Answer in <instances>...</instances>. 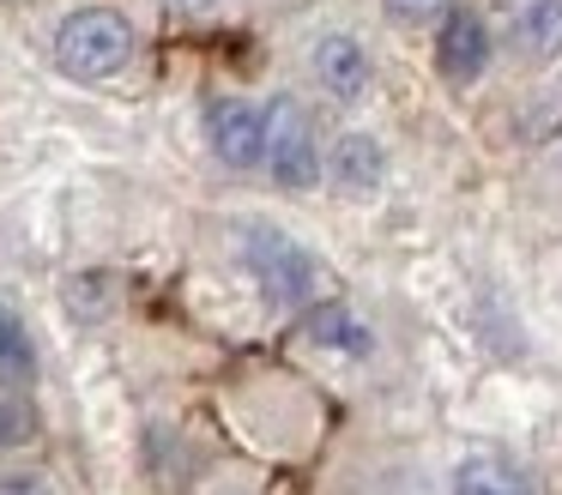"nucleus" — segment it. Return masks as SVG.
Here are the masks:
<instances>
[{
    "label": "nucleus",
    "instance_id": "13",
    "mask_svg": "<svg viewBox=\"0 0 562 495\" xmlns=\"http://www.w3.org/2000/svg\"><path fill=\"white\" fill-rule=\"evenodd\" d=\"M381 7L400 24H424V19H436V12H448V0H381Z\"/></svg>",
    "mask_w": 562,
    "mask_h": 495
},
{
    "label": "nucleus",
    "instance_id": "14",
    "mask_svg": "<svg viewBox=\"0 0 562 495\" xmlns=\"http://www.w3.org/2000/svg\"><path fill=\"white\" fill-rule=\"evenodd\" d=\"M0 495H55L43 471H0Z\"/></svg>",
    "mask_w": 562,
    "mask_h": 495
},
{
    "label": "nucleus",
    "instance_id": "3",
    "mask_svg": "<svg viewBox=\"0 0 562 495\" xmlns=\"http://www.w3.org/2000/svg\"><path fill=\"white\" fill-rule=\"evenodd\" d=\"M260 115H267V157H260V169H272V181L291 193L315 188L321 139H315V121L303 115V103L296 97H272V109H260Z\"/></svg>",
    "mask_w": 562,
    "mask_h": 495
},
{
    "label": "nucleus",
    "instance_id": "10",
    "mask_svg": "<svg viewBox=\"0 0 562 495\" xmlns=\"http://www.w3.org/2000/svg\"><path fill=\"white\" fill-rule=\"evenodd\" d=\"M514 43L526 60H557L562 55V0H526L514 12Z\"/></svg>",
    "mask_w": 562,
    "mask_h": 495
},
{
    "label": "nucleus",
    "instance_id": "8",
    "mask_svg": "<svg viewBox=\"0 0 562 495\" xmlns=\"http://www.w3.org/2000/svg\"><path fill=\"white\" fill-rule=\"evenodd\" d=\"M453 495H538L508 453H465L453 465Z\"/></svg>",
    "mask_w": 562,
    "mask_h": 495
},
{
    "label": "nucleus",
    "instance_id": "4",
    "mask_svg": "<svg viewBox=\"0 0 562 495\" xmlns=\"http://www.w3.org/2000/svg\"><path fill=\"white\" fill-rule=\"evenodd\" d=\"M206 145L224 169H260L267 157V115L243 97H218L206 103Z\"/></svg>",
    "mask_w": 562,
    "mask_h": 495
},
{
    "label": "nucleus",
    "instance_id": "7",
    "mask_svg": "<svg viewBox=\"0 0 562 495\" xmlns=\"http://www.w3.org/2000/svg\"><path fill=\"white\" fill-rule=\"evenodd\" d=\"M327 169H333V181H339L345 193H375L381 176H387V151H381L375 133H339Z\"/></svg>",
    "mask_w": 562,
    "mask_h": 495
},
{
    "label": "nucleus",
    "instance_id": "15",
    "mask_svg": "<svg viewBox=\"0 0 562 495\" xmlns=\"http://www.w3.org/2000/svg\"><path fill=\"white\" fill-rule=\"evenodd\" d=\"M164 7H176V12H206V7H218V0H164Z\"/></svg>",
    "mask_w": 562,
    "mask_h": 495
},
{
    "label": "nucleus",
    "instance_id": "11",
    "mask_svg": "<svg viewBox=\"0 0 562 495\" xmlns=\"http://www.w3.org/2000/svg\"><path fill=\"white\" fill-rule=\"evenodd\" d=\"M37 374V350H31V333L7 302H0V381L7 386H25Z\"/></svg>",
    "mask_w": 562,
    "mask_h": 495
},
{
    "label": "nucleus",
    "instance_id": "6",
    "mask_svg": "<svg viewBox=\"0 0 562 495\" xmlns=\"http://www.w3.org/2000/svg\"><path fill=\"white\" fill-rule=\"evenodd\" d=\"M308 67H315L321 91H333L339 103H357V97L369 91V55H363L357 36H321Z\"/></svg>",
    "mask_w": 562,
    "mask_h": 495
},
{
    "label": "nucleus",
    "instance_id": "5",
    "mask_svg": "<svg viewBox=\"0 0 562 495\" xmlns=\"http://www.w3.org/2000/svg\"><path fill=\"white\" fill-rule=\"evenodd\" d=\"M436 67L448 85H472L477 72L490 67V31L477 12L453 7L448 19H441V36H436Z\"/></svg>",
    "mask_w": 562,
    "mask_h": 495
},
{
    "label": "nucleus",
    "instance_id": "1",
    "mask_svg": "<svg viewBox=\"0 0 562 495\" xmlns=\"http://www.w3.org/2000/svg\"><path fill=\"white\" fill-rule=\"evenodd\" d=\"M134 48H139V36H134V24H127V12H115V7H79L55 24V67L79 85L127 72Z\"/></svg>",
    "mask_w": 562,
    "mask_h": 495
},
{
    "label": "nucleus",
    "instance_id": "2",
    "mask_svg": "<svg viewBox=\"0 0 562 495\" xmlns=\"http://www.w3.org/2000/svg\"><path fill=\"white\" fill-rule=\"evenodd\" d=\"M243 266H248V278H255L272 302H284V308L315 302V290H321L315 254H308L296 236L272 229V224H248L243 229Z\"/></svg>",
    "mask_w": 562,
    "mask_h": 495
},
{
    "label": "nucleus",
    "instance_id": "9",
    "mask_svg": "<svg viewBox=\"0 0 562 495\" xmlns=\"http://www.w3.org/2000/svg\"><path fill=\"white\" fill-rule=\"evenodd\" d=\"M303 333H308V345L345 350V357H369V350H375V333H369V326L357 320L351 308H339V302H321V308H308V314H303Z\"/></svg>",
    "mask_w": 562,
    "mask_h": 495
},
{
    "label": "nucleus",
    "instance_id": "12",
    "mask_svg": "<svg viewBox=\"0 0 562 495\" xmlns=\"http://www.w3.org/2000/svg\"><path fill=\"white\" fill-rule=\"evenodd\" d=\"M37 441V405L25 393H0V453Z\"/></svg>",
    "mask_w": 562,
    "mask_h": 495
}]
</instances>
